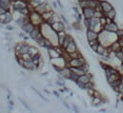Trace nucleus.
I'll list each match as a JSON object with an SVG mask.
<instances>
[{"label": "nucleus", "instance_id": "5701e85b", "mask_svg": "<svg viewBox=\"0 0 123 113\" xmlns=\"http://www.w3.org/2000/svg\"><path fill=\"white\" fill-rule=\"evenodd\" d=\"M34 25L32 24V23H31V22H29L28 24H26V25H24V26H22V29L25 31V32H27V33H31V31H32V29L34 28Z\"/></svg>", "mask_w": 123, "mask_h": 113}, {"label": "nucleus", "instance_id": "72a5a7b5", "mask_svg": "<svg viewBox=\"0 0 123 113\" xmlns=\"http://www.w3.org/2000/svg\"><path fill=\"white\" fill-rule=\"evenodd\" d=\"M101 103V97H97V96H93L92 97V104L96 106V105H99Z\"/></svg>", "mask_w": 123, "mask_h": 113}, {"label": "nucleus", "instance_id": "a19ab883", "mask_svg": "<svg viewBox=\"0 0 123 113\" xmlns=\"http://www.w3.org/2000/svg\"><path fill=\"white\" fill-rule=\"evenodd\" d=\"M22 46H23V43H18V44H16V46H15V51H16V52L19 51L20 49L22 48Z\"/></svg>", "mask_w": 123, "mask_h": 113}, {"label": "nucleus", "instance_id": "ea45409f", "mask_svg": "<svg viewBox=\"0 0 123 113\" xmlns=\"http://www.w3.org/2000/svg\"><path fill=\"white\" fill-rule=\"evenodd\" d=\"M94 89L93 88H90V89H87V92H88V94H89V96H91V97H93V95H94Z\"/></svg>", "mask_w": 123, "mask_h": 113}, {"label": "nucleus", "instance_id": "f8f14e48", "mask_svg": "<svg viewBox=\"0 0 123 113\" xmlns=\"http://www.w3.org/2000/svg\"><path fill=\"white\" fill-rule=\"evenodd\" d=\"M108 48H109V50H110L112 52H117V51H120L122 47H121V45H120L119 41H118V40H117V41L113 42V43H112Z\"/></svg>", "mask_w": 123, "mask_h": 113}, {"label": "nucleus", "instance_id": "49530a36", "mask_svg": "<svg viewBox=\"0 0 123 113\" xmlns=\"http://www.w3.org/2000/svg\"><path fill=\"white\" fill-rule=\"evenodd\" d=\"M21 102H22V104H23V105H24V106H25V107H26V108H27V109H28V110H30V107H28V106H27V104H26V103H25V102H23V101H21Z\"/></svg>", "mask_w": 123, "mask_h": 113}, {"label": "nucleus", "instance_id": "1a4fd4ad", "mask_svg": "<svg viewBox=\"0 0 123 113\" xmlns=\"http://www.w3.org/2000/svg\"><path fill=\"white\" fill-rule=\"evenodd\" d=\"M104 29L107 30V31H110V32H116L117 33V31L118 30V27L114 21H112L110 23H107L104 26Z\"/></svg>", "mask_w": 123, "mask_h": 113}, {"label": "nucleus", "instance_id": "f03ea898", "mask_svg": "<svg viewBox=\"0 0 123 113\" xmlns=\"http://www.w3.org/2000/svg\"><path fill=\"white\" fill-rule=\"evenodd\" d=\"M30 21H31V23H32L34 26H41L43 23H44V21H43V19H42V17H41V14H39L38 12H36V11H31V13H30Z\"/></svg>", "mask_w": 123, "mask_h": 113}, {"label": "nucleus", "instance_id": "79ce46f5", "mask_svg": "<svg viewBox=\"0 0 123 113\" xmlns=\"http://www.w3.org/2000/svg\"><path fill=\"white\" fill-rule=\"evenodd\" d=\"M117 34L118 38H120V37L123 35V29H122V28H118V30L117 31Z\"/></svg>", "mask_w": 123, "mask_h": 113}, {"label": "nucleus", "instance_id": "f257e3e1", "mask_svg": "<svg viewBox=\"0 0 123 113\" xmlns=\"http://www.w3.org/2000/svg\"><path fill=\"white\" fill-rule=\"evenodd\" d=\"M84 64H86V61H85L84 57L81 55V56L76 57V58H72L67 63V66L70 68H79Z\"/></svg>", "mask_w": 123, "mask_h": 113}, {"label": "nucleus", "instance_id": "8fccbe9b", "mask_svg": "<svg viewBox=\"0 0 123 113\" xmlns=\"http://www.w3.org/2000/svg\"><path fill=\"white\" fill-rule=\"evenodd\" d=\"M73 108H74V112H78V109L75 107V106L74 105H73Z\"/></svg>", "mask_w": 123, "mask_h": 113}, {"label": "nucleus", "instance_id": "7ed1b4c3", "mask_svg": "<svg viewBox=\"0 0 123 113\" xmlns=\"http://www.w3.org/2000/svg\"><path fill=\"white\" fill-rule=\"evenodd\" d=\"M110 52H112V51L109 50V48L103 46L102 44H99V46L97 48V51H96L97 54H99V55L103 57H109L110 56Z\"/></svg>", "mask_w": 123, "mask_h": 113}, {"label": "nucleus", "instance_id": "37998d69", "mask_svg": "<svg viewBox=\"0 0 123 113\" xmlns=\"http://www.w3.org/2000/svg\"><path fill=\"white\" fill-rule=\"evenodd\" d=\"M100 66H101V67H102V68H103V69H104V70H105V69H106V68H108V67H109V66H108V65H107V64H104V63H103V62H100Z\"/></svg>", "mask_w": 123, "mask_h": 113}, {"label": "nucleus", "instance_id": "5fc2aeb1", "mask_svg": "<svg viewBox=\"0 0 123 113\" xmlns=\"http://www.w3.org/2000/svg\"><path fill=\"white\" fill-rule=\"evenodd\" d=\"M121 51H123V47H122V48H121Z\"/></svg>", "mask_w": 123, "mask_h": 113}, {"label": "nucleus", "instance_id": "dca6fc26", "mask_svg": "<svg viewBox=\"0 0 123 113\" xmlns=\"http://www.w3.org/2000/svg\"><path fill=\"white\" fill-rule=\"evenodd\" d=\"M100 6L102 8V11L103 12H108V11H112L114 9L113 6L107 1H101L100 2Z\"/></svg>", "mask_w": 123, "mask_h": 113}, {"label": "nucleus", "instance_id": "2f4dec72", "mask_svg": "<svg viewBox=\"0 0 123 113\" xmlns=\"http://www.w3.org/2000/svg\"><path fill=\"white\" fill-rule=\"evenodd\" d=\"M44 2H46V0H32L30 2V4L32 6V8H35L36 6H38L39 4H42Z\"/></svg>", "mask_w": 123, "mask_h": 113}, {"label": "nucleus", "instance_id": "39448f33", "mask_svg": "<svg viewBox=\"0 0 123 113\" xmlns=\"http://www.w3.org/2000/svg\"><path fill=\"white\" fill-rule=\"evenodd\" d=\"M28 7V3L23 0H15L12 3V8L14 11H19L22 9H25Z\"/></svg>", "mask_w": 123, "mask_h": 113}, {"label": "nucleus", "instance_id": "aec40b11", "mask_svg": "<svg viewBox=\"0 0 123 113\" xmlns=\"http://www.w3.org/2000/svg\"><path fill=\"white\" fill-rule=\"evenodd\" d=\"M12 5V0H0V7L9 11Z\"/></svg>", "mask_w": 123, "mask_h": 113}, {"label": "nucleus", "instance_id": "4be33fe9", "mask_svg": "<svg viewBox=\"0 0 123 113\" xmlns=\"http://www.w3.org/2000/svg\"><path fill=\"white\" fill-rule=\"evenodd\" d=\"M121 77H122L121 74H120V73H117V74H113V75L107 76V80H108V83L111 84V83H113V82H115V81L120 79Z\"/></svg>", "mask_w": 123, "mask_h": 113}, {"label": "nucleus", "instance_id": "de8ad7c7", "mask_svg": "<svg viewBox=\"0 0 123 113\" xmlns=\"http://www.w3.org/2000/svg\"><path fill=\"white\" fill-rule=\"evenodd\" d=\"M73 10L75 11V13H76V14H79V13H78V10H77L75 7H73Z\"/></svg>", "mask_w": 123, "mask_h": 113}, {"label": "nucleus", "instance_id": "bb28decb", "mask_svg": "<svg viewBox=\"0 0 123 113\" xmlns=\"http://www.w3.org/2000/svg\"><path fill=\"white\" fill-rule=\"evenodd\" d=\"M73 41H74V38L71 36V35H68L67 34V36H66V38H65V40H64V43H63V45H62V49H65L71 42H73Z\"/></svg>", "mask_w": 123, "mask_h": 113}, {"label": "nucleus", "instance_id": "c756f323", "mask_svg": "<svg viewBox=\"0 0 123 113\" xmlns=\"http://www.w3.org/2000/svg\"><path fill=\"white\" fill-rule=\"evenodd\" d=\"M71 69L74 71V72H75L78 76H80V75H83V74H85L86 72L79 67V68H71Z\"/></svg>", "mask_w": 123, "mask_h": 113}, {"label": "nucleus", "instance_id": "6ab92c4d", "mask_svg": "<svg viewBox=\"0 0 123 113\" xmlns=\"http://www.w3.org/2000/svg\"><path fill=\"white\" fill-rule=\"evenodd\" d=\"M40 32H41V29L39 28V26H35L34 28L32 29V31L30 33V36H31V38H32L33 40H35L37 38V36L40 34Z\"/></svg>", "mask_w": 123, "mask_h": 113}, {"label": "nucleus", "instance_id": "473e14b6", "mask_svg": "<svg viewBox=\"0 0 123 113\" xmlns=\"http://www.w3.org/2000/svg\"><path fill=\"white\" fill-rule=\"evenodd\" d=\"M115 56L117 57V59H118L120 62H123V51L121 50L115 52Z\"/></svg>", "mask_w": 123, "mask_h": 113}, {"label": "nucleus", "instance_id": "412c9836", "mask_svg": "<svg viewBox=\"0 0 123 113\" xmlns=\"http://www.w3.org/2000/svg\"><path fill=\"white\" fill-rule=\"evenodd\" d=\"M105 73H106V76H110V75H113V74H117L119 73V71L115 68H112V67H108L106 69H105Z\"/></svg>", "mask_w": 123, "mask_h": 113}, {"label": "nucleus", "instance_id": "3c124183", "mask_svg": "<svg viewBox=\"0 0 123 113\" xmlns=\"http://www.w3.org/2000/svg\"><path fill=\"white\" fill-rule=\"evenodd\" d=\"M121 69H122V70H123V64H122V65H121Z\"/></svg>", "mask_w": 123, "mask_h": 113}, {"label": "nucleus", "instance_id": "6e6552de", "mask_svg": "<svg viewBox=\"0 0 123 113\" xmlns=\"http://www.w3.org/2000/svg\"><path fill=\"white\" fill-rule=\"evenodd\" d=\"M48 54H49V56H50L51 59H55V58H59V57L62 56L61 53L57 51V49H56L55 46L48 49Z\"/></svg>", "mask_w": 123, "mask_h": 113}, {"label": "nucleus", "instance_id": "423d86ee", "mask_svg": "<svg viewBox=\"0 0 123 113\" xmlns=\"http://www.w3.org/2000/svg\"><path fill=\"white\" fill-rule=\"evenodd\" d=\"M52 9L50 8V6L46 3V2H44V3H42V4H39L38 6H36L35 8H34V11H36V12H38L39 14H42L43 12H45V11H51Z\"/></svg>", "mask_w": 123, "mask_h": 113}, {"label": "nucleus", "instance_id": "cd10ccee", "mask_svg": "<svg viewBox=\"0 0 123 113\" xmlns=\"http://www.w3.org/2000/svg\"><path fill=\"white\" fill-rule=\"evenodd\" d=\"M28 53H29V55H30L31 58H32L33 56H35V55L39 54V51H38V50H37L36 48H34V47H31V46H30Z\"/></svg>", "mask_w": 123, "mask_h": 113}, {"label": "nucleus", "instance_id": "864d4df0", "mask_svg": "<svg viewBox=\"0 0 123 113\" xmlns=\"http://www.w3.org/2000/svg\"><path fill=\"white\" fill-rule=\"evenodd\" d=\"M120 38H121V39H122V40H123V35H122V36H121V37H120Z\"/></svg>", "mask_w": 123, "mask_h": 113}, {"label": "nucleus", "instance_id": "9d476101", "mask_svg": "<svg viewBox=\"0 0 123 113\" xmlns=\"http://www.w3.org/2000/svg\"><path fill=\"white\" fill-rule=\"evenodd\" d=\"M23 68L30 69V70H34L37 68V66L33 63L32 59H28V60H24V64H23Z\"/></svg>", "mask_w": 123, "mask_h": 113}, {"label": "nucleus", "instance_id": "c9c22d12", "mask_svg": "<svg viewBox=\"0 0 123 113\" xmlns=\"http://www.w3.org/2000/svg\"><path fill=\"white\" fill-rule=\"evenodd\" d=\"M117 92L123 95V76L121 77V82H120V84L117 87Z\"/></svg>", "mask_w": 123, "mask_h": 113}, {"label": "nucleus", "instance_id": "ddd939ff", "mask_svg": "<svg viewBox=\"0 0 123 113\" xmlns=\"http://www.w3.org/2000/svg\"><path fill=\"white\" fill-rule=\"evenodd\" d=\"M64 51H66V52H68L69 54H71V53H74V52H75L76 51H77V47H76V44H75V42L74 41H73V42H71L65 49H64Z\"/></svg>", "mask_w": 123, "mask_h": 113}, {"label": "nucleus", "instance_id": "a18cd8bd", "mask_svg": "<svg viewBox=\"0 0 123 113\" xmlns=\"http://www.w3.org/2000/svg\"><path fill=\"white\" fill-rule=\"evenodd\" d=\"M7 29H8V30H12V29H13V27H12V26H9V25H8V26H7Z\"/></svg>", "mask_w": 123, "mask_h": 113}, {"label": "nucleus", "instance_id": "4c0bfd02", "mask_svg": "<svg viewBox=\"0 0 123 113\" xmlns=\"http://www.w3.org/2000/svg\"><path fill=\"white\" fill-rule=\"evenodd\" d=\"M90 88H93V84H92V82H89V83H87V84H85V89L87 90V89H90Z\"/></svg>", "mask_w": 123, "mask_h": 113}, {"label": "nucleus", "instance_id": "a211bd4d", "mask_svg": "<svg viewBox=\"0 0 123 113\" xmlns=\"http://www.w3.org/2000/svg\"><path fill=\"white\" fill-rule=\"evenodd\" d=\"M88 42H89V46L91 47V49H92L93 51L96 52L97 48H98V46H99V44H100L99 40H98V39H94V40H91V41H88Z\"/></svg>", "mask_w": 123, "mask_h": 113}, {"label": "nucleus", "instance_id": "393cba45", "mask_svg": "<svg viewBox=\"0 0 123 113\" xmlns=\"http://www.w3.org/2000/svg\"><path fill=\"white\" fill-rule=\"evenodd\" d=\"M32 61H33V63L37 66V68H39L40 66H42V59H41V56H40V54H37V55H35V56H33L32 58Z\"/></svg>", "mask_w": 123, "mask_h": 113}, {"label": "nucleus", "instance_id": "9b49d317", "mask_svg": "<svg viewBox=\"0 0 123 113\" xmlns=\"http://www.w3.org/2000/svg\"><path fill=\"white\" fill-rule=\"evenodd\" d=\"M98 36H99V33L92 30V29H87V32H86V37H87V40L88 41H91V40H94V39H98Z\"/></svg>", "mask_w": 123, "mask_h": 113}, {"label": "nucleus", "instance_id": "f704fd0d", "mask_svg": "<svg viewBox=\"0 0 123 113\" xmlns=\"http://www.w3.org/2000/svg\"><path fill=\"white\" fill-rule=\"evenodd\" d=\"M57 21H60V19H59L57 16L54 15V16H53V17H52V18H51V19H50V20H49L47 23H48L49 25H52V24H54L55 22H57Z\"/></svg>", "mask_w": 123, "mask_h": 113}, {"label": "nucleus", "instance_id": "09e8293b", "mask_svg": "<svg viewBox=\"0 0 123 113\" xmlns=\"http://www.w3.org/2000/svg\"><path fill=\"white\" fill-rule=\"evenodd\" d=\"M63 104H64V105H65V107H67V108H68V109H70V107H69V106H68V104H67V103H66V102H65V101H63Z\"/></svg>", "mask_w": 123, "mask_h": 113}, {"label": "nucleus", "instance_id": "b1692460", "mask_svg": "<svg viewBox=\"0 0 123 113\" xmlns=\"http://www.w3.org/2000/svg\"><path fill=\"white\" fill-rule=\"evenodd\" d=\"M29 48H30L29 45L23 43V46H22V48L20 49V51L16 52V56H19V55L24 54V53H28V51H29Z\"/></svg>", "mask_w": 123, "mask_h": 113}, {"label": "nucleus", "instance_id": "20e7f679", "mask_svg": "<svg viewBox=\"0 0 123 113\" xmlns=\"http://www.w3.org/2000/svg\"><path fill=\"white\" fill-rule=\"evenodd\" d=\"M12 21V13L8 11L7 12H5V13H2V14H0V23H3V24H9V23H11Z\"/></svg>", "mask_w": 123, "mask_h": 113}, {"label": "nucleus", "instance_id": "0eeeda50", "mask_svg": "<svg viewBox=\"0 0 123 113\" xmlns=\"http://www.w3.org/2000/svg\"><path fill=\"white\" fill-rule=\"evenodd\" d=\"M94 9L90 8V7H85L82 9V13H83V17L84 18H88L91 19L92 17H93L94 15Z\"/></svg>", "mask_w": 123, "mask_h": 113}, {"label": "nucleus", "instance_id": "603ef678", "mask_svg": "<svg viewBox=\"0 0 123 113\" xmlns=\"http://www.w3.org/2000/svg\"><path fill=\"white\" fill-rule=\"evenodd\" d=\"M78 1H88V0H78Z\"/></svg>", "mask_w": 123, "mask_h": 113}, {"label": "nucleus", "instance_id": "2eb2a0df", "mask_svg": "<svg viewBox=\"0 0 123 113\" xmlns=\"http://www.w3.org/2000/svg\"><path fill=\"white\" fill-rule=\"evenodd\" d=\"M57 33V43H58V46L62 47L63 43H64V40L67 36V33L65 32V30H61V31H58L56 32Z\"/></svg>", "mask_w": 123, "mask_h": 113}, {"label": "nucleus", "instance_id": "58836bf2", "mask_svg": "<svg viewBox=\"0 0 123 113\" xmlns=\"http://www.w3.org/2000/svg\"><path fill=\"white\" fill-rule=\"evenodd\" d=\"M84 25H85V27L87 28H89L90 27V19H88V18H84Z\"/></svg>", "mask_w": 123, "mask_h": 113}, {"label": "nucleus", "instance_id": "c85d7f7f", "mask_svg": "<svg viewBox=\"0 0 123 113\" xmlns=\"http://www.w3.org/2000/svg\"><path fill=\"white\" fill-rule=\"evenodd\" d=\"M104 15H105L107 18H110V19L114 20V19L116 18L117 13H116V11L113 9L112 11H108V12H104Z\"/></svg>", "mask_w": 123, "mask_h": 113}, {"label": "nucleus", "instance_id": "e433bc0d", "mask_svg": "<svg viewBox=\"0 0 123 113\" xmlns=\"http://www.w3.org/2000/svg\"><path fill=\"white\" fill-rule=\"evenodd\" d=\"M103 15H104V12H103V11H94V15H93V17L100 18V17H102Z\"/></svg>", "mask_w": 123, "mask_h": 113}, {"label": "nucleus", "instance_id": "6e6d98bb", "mask_svg": "<svg viewBox=\"0 0 123 113\" xmlns=\"http://www.w3.org/2000/svg\"><path fill=\"white\" fill-rule=\"evenodd\" d=\"M31 1H32V0H30V2H31Z\"/></svg>", "mask_w": 123, "mask_h": 113}, {"label": "nucleus", "instance_id": "c03bdc74", "mask_svg": "<svg viewBox=\"0 0 123 113\" xmlns=\"http://www.w3.org/2000/svg\"><path fill=\"white\" fill-rule=\"evenodd\" d=\"M61 19L63 20V22H64L65 24H68V20H67V18H66L64 15H61Z\"/></svg>", "mask_w": 123, "mask_h": 113}, {"label": "nucleus", "instance_id": "7c9ffc66", "mask_svg": "<svg viewBox=\"0 0 123 113\" xmlns=\"http://www.w3.org/2000/svg\"><path fill=\"white\" fill-rule=\"evenodd\" d=\"M78 75L75 73V72H74L72 69H71V73H70V80H72V81H74V82H76L77 81V79H78Z\"/></svg>", "mask_w": 123, "mask_h": 113}, {"label": "nucleus", "instance_id": "f3484780", "mask_svg": "<svg viewBox=\"0 0 123 113\" xmlns=\"http://www.w3.org/2000/svg\"><path fill=\"white\" fill-rule=\"evenodd\" d=\"M54 15H55V13H54V11L51 10V11H47L43 12V13L41 14V17H42L44 23H47V22H48Z\"/></svg>", "mask_w": 123, "mask_h": 113}, {"label": "nucleus", "instance_id": "4468645a", "mask_svg": "<svg viewBox=\"0 0 123 113\" xmlns=\"http://www.w3.org/2000/svg\"><path fill=\"white\" fill-rule=\"evenodd\" d=\"M52 28L55 31V32H58V31H61V30H64L65 29V26L64 24L62 23L61 21H57V22H55L54 24L51 25Z\"/></svg>", "mask_w": 123, "mask_h": 113}, {"label": "nucleus", "instance_id": "a878e982", "mask_svg": "<svg viewBox=\"0 0 123 113\" xmlns=\"http://www.w3.org/2000/svg\"><path fill=\"white\" fill-rule=\"evenodd\" d=\"M100 2L101 1H99V0H88V7L95 9L96 7L100 6Z\"/></svg>", "mask_w": 123, "mask_h": 113}]
</instances>
